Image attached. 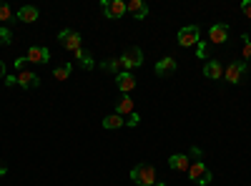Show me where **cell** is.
Instances as JSON below:
<instances>
[{
  "label": "cell",
  "instance_id": "obj_1",
  "mask_svg": "<svg viewBox=\"0 0 251 186\" xmlns=\"http://www.w3.org/2000/svg\"><path fill=\"white\" fill-rule=\"evenodd\" d=\"M131 181L138 186H156V169L151 163H136L131 169Z\"/></svg>",
  "mask_w": 251,
  "mask_h": 186
},
{
  "label": "cell",
  "instance_id": "obj_2",
  "mask_svg": "<svg viewBox=\"0 0 251 186\" xmlns=\"http://www.w3.org/2000/svg\"><path fill=\"white\" fill-rule=\"evenodd\" d=\"M118 60H121V68L123 71H133V68H138L143 63V51L138 46H131V48L123 51V55Z\"/></svg>",
  "mask_w": 251,
  "mask_h": 186
},
{
  "label": "cell",
  "instance_id": "obj_3",
  "mask_svg": "<svg viewBox=\"0 0 251 186\" xmlns=\"http://www.w3.org/2000/svg\"><path fill=\"white\" fill-rule=\"evenodd\" d=\"M188 179L196 181L199 186H208L214 176H211V171L206 169V163H203V161H194L191 166H188Z\"/></svg>",
  "mask_w": 251,
  "mask_h": 186
},
{
  "label": "cell",
  "instance_id": "obj_4",
  "mask_svg": "<svg viewBox=\"0 0 251 186\" xmlns=\"http://www.w3.org/2000/svg\"><path fill=\"white\" fill-rule=\"evenodd\" d=\"M100 10H103V15H106V18L118 20V18L126 15V3H123V0H103Z\"/></svg>",
  "mask_w": 251,
  "mask_h": 186
},
{
  "label": "cell",
  "instance_id": "obj_5",
  "mask_svg": "<svg viewBox=\"0 0 251 186\" xmlns=\"http://www.w3.org/2000/svg\"><path fill=\"white\" fill-rule=\"evenodd\" d=\"M178 46L181 48H191L199 46V26H186L178 30Z\"/></svg>",
  "mask_w": 251,
  "mask_h": 186
},
{
  "label": "cell",
  "instance_id": "obj_6",
  "mask_svg": "<svg viewBox=\"0 0 251 186\" xmlns=\"http://www.w3.org/2000/svg\"><path fill=\"white\" fill-rule=\"evenodd\" d=\"M244 73H246V63L244 60H234V63H228L226 66V71H224V76H226V80L228 83H241V78H244Z\"/></svg>",
  "mask_w": 251,
  "mask_h": 186
},
{
  "label": "cell",
  "instance_id": "obj_7",
  "mask_svg": "<svg viewBox=\"0 0 251 186\" xmlns=\"http://www.w3.org/2000/svg\"><path fill=\"white\" fill-rule=\"evenodd\" d=\"M58 40H60V46L66 48V51H80V35L75 30H60L58 33Z\"/></svg>",
  "mask_w": 251,
  "mask_h": 186
},
{
  "label": "cell",
  "instance_id": "obj_8",
  "mask_svg": "<svg viewBox=\"0 0 251 186\" xmlns=\"http://www.w3.org/2000/svg\"><path fill=\"white\" fill-rule=\"evenodd\" d=\"M116 86H118V91H121L123 96H128V93L136 88V76H133L131 71H121V73L116 76Z\"/></svg>",
  "mask_w": 251,
  "mask_h": 186
},
{
  "label": "cell",
  "instance_id": "obj_9",
  "mask_svg": "<svg viewBox=\"0 0 251 186\" xmlns=\"http://www.w3.org/2000/svg\"><path fill=\"white\" fill-rule=\"evenodd\" d=\"M25 58L30 60V63H48V60H50V51L43 48V46H30Z\"/></svg>",
  "mask_w": 251,
  "mask_h": 186
},
{
  "label": "cell",
  "instance_id": "obj_10",
  "mask_svg": "<svg viewBox=\"0 0 251 186\" xmlns=\"http://www.w3.org/2000/svg\"><path fill=\"white\" fill-rule=\"evenodd\" d=\"M126 13H131L136 20H146V15H149V5H146L143 0H131V3H126Z\"/></svg>",
  "mask_w": 251,
  "mask_h": 186
},
{
  "label": "cell",
  "instance_id": "obj_11",
  "mask_svg": "<svg viewBox=\"0 0 251 186\" xmlns=\"http://www.w3.org/2000/svg\"><path fill=\"white\" fill-rule=\"evenodd\" d=\"M156 76H171V73H176V58H171V55H166V58H161L158 63H156Z\"/></svg>",
  "mask_w": 251,
  "mask_h": 186
},
{
  "label": "cell",
  "instance_id": "obj_12",
  "mask_svg": "<svg viewBox=\"0 0 251 186\" xmlns=\"http://www.w3.org/2000/svg\"><path fill=\"white\" fill-rule=\"evenodd\" d=\"M18 86L20 88H38L40 86V78L35 73H30V71H20L18 73Z\"/></svg>",
  "mask_w": 251,
  "mask_h": 186
},
{
  "label": "cell",
  "instance_id": "obj_13",
  "mask_svg": "<svg viewBox=\"0 0 251 186\" xmlns=\"http://www.w3.org/2000/svg\"><path fill=\"white\" fill-rule=\"evenodd\" d=\"M208 38H211V43H224V40L228 38V28H226V23H214L211 26V30H208Z\"/></svg>",
  "mask_w": 251,
  "mask_h": 186
},
{
  "label": "cell",
  "instance_id": "obj_14",
  "mask_svg": "<svg viewBox=\"0 0 251 186\" xmlns=\"http://www.w3.org/2000/svg\"><path fill=\"white\" fill-rule=\"evenodd\" d=\"M203 76H206V78H211V80H219V78H224V66L219 63V60H206Z\"/></svg>",
  "mask_w": 251,
  "mask_h": 186
},
{
  "label": "cell",
  "instance_id": "obj_15",
  "mask_svg": "<svg viewBox=\"0 0 251 186\" xmlns=\"http://www.w3.org/2000/svg\"><path fill=\"white\" fill-rule=\"evenodd\" d=\"M169 166H171L174 171H188V166H191V159H188L186 154H174V156L169 159Z\"/></svg>",
  "mask_w": 251,
  "mask_h": 186
},
{
  "label": "cell",
  "instance_id": "obj_16",
  "mask_svg": "<svg viewBox=\"0 0 251 186\" xmlns=\"http://www.w3.org/2000/svg\"><path fill=\"white\" fill-rule=\"evenodd\" d=\"M116 113L118 116H128V113H133V98L131 96H121L118 98V103H116Z\"/></svg>",
  "mask_w": 251,
  "mask_h": 186
},
{
  "label": "cell",
  "instance_id": "obj_17",
  "mask_svg": "<svg viewBox=\"0 0 251 186\" xmlns=\"http://www.w3.org/2000/svg\"><path fill=\"white\" fill-rule=\"evenodd\" d=\"M18 20H20V23H35V20H38V8H33V5L20 8L18 10Z\"/></svg>",
  "mask_w": 251,
  "mask_h": 186
},
{
  "label": "cell",
  "instance_id": "obj_18",
  "mask_svg": "<svg viewBox=\"0 0 251 186\" xmlns=\"http://www.w3.org/2000/svg\"><path fill=\"white\" fill-rule=\"evenodd\" d=\"M121 126H126V118L118 116V113H111V116L103 118V129H108V131H116V129H121Z\"/></svg>",
  "mask_w": 251,
  "mask_h": 186
},
{
  "label": "cell",
  "instance_id": "obj_19",
  "mask_svg": "<svg viewBox=\"0 0 251 186\" xmlns=\"http://www.w3.org/2000/svg\"><path fill=\"white\" fill-rule=\"evenodd\" d=\"M75 58H78V63H80V68H86V71H91L96 63H93V55L88 53V51H75Z\"/></svg>",
  "mask_w": 251,
  "mask_h": 186
},
{
  "label": "cell",
  "instance_id": "obj_20",
  "mask_svg": "<svg viewBox=\"0 0 251 186\" xmlns=\"http://www.w3.org/2000/svg\"><path fill=\"white\" fill-rule=\"evenodd\" d=\"M100 68H103V71H108V73H116V76H118V73L123 71V68H121V60H118V58H106V60H103V63H100Z\"/></svg>",
  "mask_w": 251,
  "mask_h": 186
},
{
  "label": "cell",
  "instance_id": "obj_21",
  "mask_svg": "<svg viewBox=\"0 0 251 186\" xmlns=\"http://www.w3.org/2000/svg\"><path fill=\"white\" fill-rule=\"evenodd\" d=\"M71 71H73V66H71V63H63V66L53 68V78H55V80H66V78L71 76Z\"/></svg>",
  "mask_w": 251,
  "mask_h": 186
},
{
  "label": "cell",
  "instance_id": "obj_22",
  "mask_svg": "<svg viewBox=\"0 0 251 186\" xmlns=\"http://www.w3.org/2000/svg\"><path fill=\"white\" fill-rule=\"evenodd\" d=\"M10 43H13V33L5 26H0V46H10Z\"/></svg>",
  "mask_w": 251,
  "mask_h": 186
},
{
  "label": "cell",
  "instance_id": "obj_23",
  "mask_svg": "<svg viewBox=\"0 0 251 186\" xmlns=\"http://www.w3.org/2000/svg\"><path fill=\"white\" fill-rule=\"evenodd\" d=\"M138 123H141V116H138L136 111H133V113H128V116H126V126H131V129H136Z\"/></svg>",
  "mask_w": 251,
  "mask_h": 186
},
{
  "label": "cell",
  "instance_id": "obj_24",
  "mask_svg": "<svg viewBox=\"0 0 251 186\" xmlns=\"http://www.w3.org/2000/svg\"><path fill=\"white\" fill-rule=\"evenodd\" d=\"M241 40H244V58H251V35H241Z\"/></svg>",
  "mask_w": 251,
  "mask_h": 186
},
{
  "label": "cell",
  "instance_id": "obj_25",
  "mask_svg": "<svg viewBox=\"0 0 251 186\" xmlns=\"http://www.w3.org/2000/svg\"><path fill=\"white\" fill-rule=\"evenodd\" d=\"M10 18H13V10H10L8 5H3V3H0V20L5 23V20H10Z\"/></svg>",
  "mask_w": 251,
  "mask_h": 186
},
{
  "label": "cell",
  "instance_id": "obj_26",
  "mask_svg": "<svg viewBox=\"0 0 251 186\" xmlns=\"http://www.w3.org/2000/svg\"><path fill=\"white\" fill-rule=\"evenodd\" d=\"M196 55H199V58H206V55H208V48H206V40H199V46H196Z\"/></svg>",
  "mask_w": 251,
  "mask_h": 186
},
{
  "label": "cell",
  "instance_id": "obj_27",
  "mask_svg": "<svg viewBox=\"0 0 251 186\" xmlns=\"http://www.w3.org/2000/svg\"><path fill=\"white\" fill-rule=\"evenodd\" d=\"M241 10H244V15L251 20V0H244V3H241Z\"/></svg>",
  "mask_w": 251,
  "mask_h": 186
},
{
  "label": "cell",
  "instance_id": "obj_28",
  "mask_svg": "<svg viewBox=\"0 0 251 186\" xmlns=\"http://www.w3.org/2000/svg\"><path fill=\"white\" fill-rule=\"evenodd\" d=\"M5 86H8V88L18 86V76H5Z\"/></svg>",
  "mask_w": 251,
  "mask_h": 186
},
{
  "label": "cell",
  "instance_id": "obj_29",
  "mask_svg": "<svg viewBox=\"0 0 251 186\" xmlns=\"http://www.w3.org/2000/svg\"><path fill=\"white\" fill-rule=\"evenodd\" d=\"M25 60H28V58H18V60H15V68H18V71H25Z\"/></svg>",
  "mask_w": 251,
  "mask_h": 186
},
{
  "label": "cell",
  "instance_id": "obj_30",
  "mask_svg": "<svg viewBox=\"0 0 251 186\" xmlns=\"http://www.w3.org/2000/svg\"><path fill=\"white\" fill-rule=\"evenodd\" d=\"M5 174H8V166H5V163H3V161H0V179H3Z\"/></svg>",
  "mask_w": 251,
  "mask_h": 186
},
{
  "label": "cell",
  "instance_id": "obj_31",
  "mask_svg": "<svg viewBox=\"0 0 251 186\" xmlns=\"http://www.w3.org/2000/svg\"><path fill=\"white\" fill-rule=\"evenodd\" d=\"M8 73H5V66H3V60H0V78H5Z\"/></svg>",
  "mask_w": 251,
  "mask_h": 186
},
{
  "label": "cell",
  "instance_id": "obj_32",
  "mask_svg": "<svg viewBox=\"0 0 251 186\" xmlns=\"http://www.w3.org/2000/svg\"><path fill=\"white\" fill-rule=\"evenodd\" d=\"M156 186H166V184H163V181H156Z\"/></svg>",
  "mask_w": 251,
  "mask_h": 186
}]
</instances>
